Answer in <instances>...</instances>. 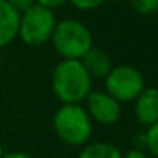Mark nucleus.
Returning <instances> with one entry per match:
<instances>
[{
  "mask_svg": "<svg viewBox=\"0 0 158 158\" xmlns=\"http://www.w3.org/2000/svg\"><path fill=\"white\" fill-rule=\"evenodd\" d=\"M92 78L80 60H61L52 71L51 88L63 105H80L91 92Z\"/></svg>",
  "mask_w": 158,
  "mask_h": 158,
  "instance_id": "f257e3e1",
  "label": "nucleus"
},
{
  "mask_svg": "<svg viewBox=\"0 0 158 158\" xmlns=\"http://www.w3.org/2000/svg\"><path fill=\"white\" fill-rule=\"evenodd\" d=\"M52 127L68 146H83L92 135V120L81 105H61L52 117Z\"/></svg>",
  "mask_w": 158,
  "mask_h": 158,
  "instance_id": "f03ea898",
  "label": "nucleus"
},
{
  "mask_svg": "<svg viewBox=\"0 0 158 158\" xmlns=\"http://www.w3.org/2000/svg\"><path fill=\"white\" fill-rule=\"evenodd\" d=\"M51 43L63 60H81L83 55L94 46L89 28L75 19L57 22Z\"/></svg>",
  "mask_w": 158,
  "mask_h": 158,
  "instance_id": "7ed1b4c3",
  "label": "nucleus"
},
{
  "mask_svg": "<svg viewBox=\"0 0 158 158\" xmlns=\"http://www.w3.org/2000/svg\"><path fill=\"white\" fill-rule=\"evenodd\" d=\"M57 25V19L52 9L34 5L26 12L20 14L19 35L20 40L28 46H43L51 42L52 32Z\"/></svg>",
  "mask_w": 158,
  "mask_h": 158,
  "instance_id": "20e7f679",
  "label": "nucleus"
},
{
  "mask_svg": "<svg viewBox=\"0 0 158 158\" xmlns=\"http://www.w3.org/2000/svg\"><path fill=\"white\" fill-rule=\"evenodd\" d=\"M106 92L120 105L134 102L146 88L141 71L131 64H118L110 69L105 78Z\"/></svg>",
  "mask_w": 158,
  "mask_h": 158,
  "instance_id": "39448f33",
  "label": "nucleus"
},
{
  "mask_svg": "<svg viewBox=\"0 0 158 158\" xmlns=\"http://www.w3.org/2000/svg\"><path fill=\"white\" fill-rule=\"evenodd\" d=\"M85 109L88 110L92 121L106 126L117 123L121 117V105L106 91H91L86 97Z\"/></svg>",
  "mask_w": 158,
  "mask_h": 158,
  "instance_id": "423d86ee",
  "label": "nucleus"
},
{
  "mask_svg": "<svg viewBox=\"0 0 158 158\" xmlns=\"http://www.w3.org/2000/svg\"><path fill=\"white\" fill-rule=\"evenodd\" d=\"M134 112L137 121L149 127L158 121V88H144L134 100Z\"/></svg>",
  "mask_w": 158,
  "mask_h": 158,
  "instance_id": "0eeeda50",
  "label": "nucleus"
},
{
  "mask_svg": "<svg viewBox=\"0 0 158 158\" xmlns=\"http://www.w3.org/2000/svg\"><path fill=\"white\" fill-rule=\"evenodd\" d=\"M83 68L86 69L88 75L94 80H105L106 75L110 72L112 66V60L107 55L106 51H103L102 48H95L92 46L88 52L83 55V58L80 60Z\"/></svg>",
  "mask_w": 158,
  "mask_h": 158,
  "instance_id": "6e6552de",
  "label": "nucleus"
},
{
  "mask_svg": "<svg viewBox=\"0 0 158 158\" xmlns=\"http://www.w3.org/2000/svg\"><path fill=\"white\" fill-rule=\"evenodd\" d=\"M19 23L20 14L11 8L6 0H0V49L17 39Z\"/></svg>",
  "mask_w": 158,
  "mask_h": 158,
  "instance_id": "1a4fd4ad",
  "label": "nucleus"
},
{
  "mask_svg": "<svg viewBox=\"0 0 158 158\" xmlns=\"http://www.w3.org/2000/svg\"><path fill=\"white\" fill-rule=\"evenodd\" d=\"M123 154L120 149L110 143L106 141H97L85 146L81 152L78 154V158H121Z\"/></svg>",
  "mask_w": 158,
  "mask_h": 158,
  "instance_id": "9d476101",
  "label": "nucleus"
},
{
  "mask_svg": "<svg viewBox=\"0 0 158 158\" xmlns=\"http://www.w3.org/2000/svg\"><path fill=\"white\" fill-rule=\"evenodd\" d=\"M131 8L140 15H154L158 12V0H127Z\"/></svg>",
  "mask_w": 158,
  "mask_h": 158,
  "instance_id": "9b49d317",
  "label": "nucleus"
},
{
  "mask_svg": "<svg viewBox=\"0 0 158 158\" xmlns=\"http://www.w3.org/2000/svg\"><path fill=\"white\" fill-rule=\"evenodd\" d=\"M144 135H146V149L155 158H158V121L146 127Z\"/></svg>",
  "mask_w": 158,
  "mask_h": 158,
  "instance_id": "f8f14e48",
  "label": "nucleus"
},
{
  "mask_svg": "<svg viewBox=\"0 0 158 158\" xmlns=\"http://www.w3.org/2000/svg\"><path fill=\"white\" fill-rule=\"evenodd\" d=\"M68 2L80 11H94L102 5H105L106 0H68Z\"/></svg>",
  "mask_w": 158,
  "mask_h": 158,
  "instance_id": "ddd939ff",
  "label": "nucleus"
},
{
  "mask_svg": "<svg viewBox=\"0 0 158 158\" xmlns=\"http://www.w3.org/2000/svg\"><path fill=\"white\" fill-rule=\"evenodd\" d=\"M9 3L11 8H14L19 14L26 12L29 8H32L35 5V0H6Z\"/></svg>",
  "mask_w": 158,
  "mask_h": 158,
  "instance_id": "4468645a",
  "label": "nucleus"
},
{
  "mask_svg": "<svg viewBox=\"0 0 158 158\" xmlns=\"http://www.w3.org/2000/svg\"><path fill=\"white\" fill-rule=\"evenodd\" d=\"M37 5L43 6V8H48V9H57V8H61L63 5L68 3V0H35Z\"/></svg>",
  "mask_w": 158,
  "mask_h": 158,
  "instance_id": "2eb2a0df",
  "label": "nucleus"
},
{
  "mask_svg": "<svg viewBox=\"0 0 158 158\" xmlns=\"http://www.w3.org/2000/svg\"><path fill=\"white\" fill-rule=\"evenodd\" d=\"M132 149H138V151H143L146 149V135L144 132H138L132 137Z\"/></svg>",
  "mask_w": 158,
  "mask_h": 158,
  "instance_id": "dca6fc26",
  "label": "nucleus"
},
{
  "mask_svg": "<svg viewBox=\"0 0 158 158\" xmlns=\"http://www.w3.org/2000/svg\"><path fill=\"white\" fill-rule=\"evenodd\" d=\"M121 158H148L144 151H138V149H131L127 151Z\"/></svg>",
  "mask_w": 158,
  "mask_h": 158,
  "instance_id": "f3484780",
  "label": "nucleus"
},
{
  "mask_svg": "<svg viewBox=\"0 0 158 158\" xmlns=\"http://www.w3.org/2000/svg\"><path fill=\"white\" fill-rule=\"evenodd\" d=\"M2 158H32L29 154H25V152H8V154H3Z\"/></svg>",
  "mask_w": 158,
  "mask_h": 158,
  "instance_id": "a211bd4d",
  "label": "nucleus"
},
{
  "mask_svg": "<svg viewBox=\"0 0 158 158\" xmlns=\"http://www.w3.org/2000/svg\"><path fill=\"white\" fill-rule=\"evenodd\" d=\"M3 154H5V152H3V148H2V143H0V158H2Z\"/></svg>",
  "mask_w": 158,
  "mask_h": 158,
  "instance_id": "6ab92c4d",
  "label": "nucleus"
},
{
  "mask_svg": "<svg viewBox=\"0 0 158 158\" xmlns=\"http://www.w3.org/2000/svg\"><path fill=\"white\" fill-rule=\"evenodd\" d=\"M112 2H115V3H123V2H127V0H112Z\"/></svg>",
  "mask_w": 158,
  "mask_h": 158,
  "instance_id": "aec40b11",
  "label": "nucleus"
}]
</instances>
